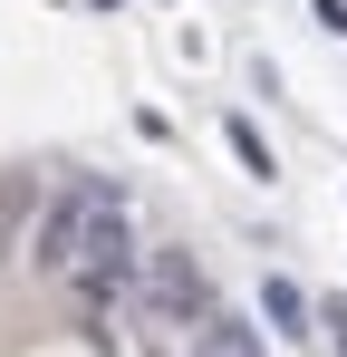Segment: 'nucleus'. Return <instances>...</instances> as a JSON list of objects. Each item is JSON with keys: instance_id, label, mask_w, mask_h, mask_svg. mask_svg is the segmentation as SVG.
<instances>
[{"instance_id": "6", "label": "nucleus", "mask_w": 347, "mask_h": 357, "mask_svg": "<svg viewBox=\"0 0 347 357\" xmlns=\"http://www.w3.org/2000/svg\"><path fill=\"white\" fill-rule=\"evenodd\" d=\"M318 319H328V348H347V299H328Z\"/></svg>"}, {"instance_id": "3", "label": "nucleus", "mask_w": 347, "mask_h": 357, "mask_svg": "<svg viewBox=\"0 0 347 357\" xmlns=\"http://www.w3.org/2000/svg\"><path fill=\"white\" fill-rule=\"evenodd\" d=\"M97 193H107V183H68V193L49 203V222H39V271H58V280L77 271V241H87V213H97Z\"/></svg>"}, {"instance_id": "1", "label": "nucleus", "mask_w": 347, "mask_h": 357, "mask_svg": "<svg viewBox=\"0 0 347 357\" xmlns=\"http://www.w3.org/2000/svg\"><path fill=\"white\" fill-rule=\"evenodd\" d=\"M68 280H77V299H87V309H107V299L135 280V232H125L116 183L97 193V213H87V241H77V271H68Z\"/></svg>"}, {"instance_id": "8", "label": "nucleus", "mask_w": 347, "mask_h": 357, "mask_svg": "<svg viewBox=\"0 0 347 357\" xmlns=\"http://www.w3.org/2000/svg\"><path fill=\"white\" fill-rule=\"evenodd\" d=\"M203 357H213V348H203Z\"/></svg>"}, {"instance_id": "5", "label": "nucleus", "mask_w": 347, "mask_h": 357, "mask_svg": "<svg viewBox=\"0 0 347 357\" xmlns=\"http://www.w3.org/2000/svg\"><path fill=\"white\" fill-rule=\"evenodd\" d=\"M222 135H231V155H241V165H251L261 183L280 174V165H270V145H261V126H251V116H222Z\"/></svg>"}, {"instance_id": "4", "label": "nucleus", "mask_w": 347, "mask_h": 357, "mask_svg": "<svg viewBox=\"0 0 347 357\" xmlns=\"http://www.w3.org/2000/svg\"><path fill=\"white\" fill-rule=\"evenodd\" d=\"M261 319H270L280 338H309V319H318V309H309L299 280H261Z\"/></svg>"}, {"instance_id": "7", "label": "nucleus", "mask_w": 347, "mask_h": 357, "mask_svg": "<svg viewBox=\"0 0 347 357\" xmlns=\"http://www.w3.org/2000/svg\"><path fill=\"white\" fill-rule=\"evenodd\" d=\"M318 29H338V39H347V0H318Z\"/></svg>"}, {"instance_id": "2", "label": "nucleus", "mask_w": 347, "mask_h": 357, "mask_svg": "<svg viewBox=\"0 0 347 357\" xmlns=\"http://www.w3.org/2000/svg\"><path fill=\"white\" fill-rule=\"evenodd\" d=\"M145 309H155V319H213L203 261H193V251H155V261H145Z\"/></svg>"}]
</instances>
